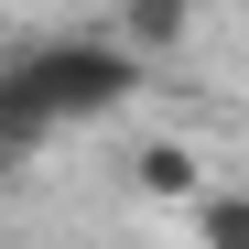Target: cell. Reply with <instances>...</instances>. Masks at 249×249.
<instances>
[{"instance_id": "cell-2", "label": "cell", "mask_w": 249, "mask_h": 249, "mask_svg": "<svg viewBox=\"0 0 249 249\" xmlns=\"http://www.w3.org/2000/svg\"><path fill=\"white\" fill-rule=\"evenodd\" d=\"M119 54H174V44H195V0H119V33H108Z\"/></svg>"}, {"instance_id": "cell-5", "label": "cell", "mask_w": 249, "mask_h": 249, "mask_svg": "<svg viewBox=\"0 0 249 249\" xmlns=\"http://www.w3.org/2000/svg\"><path fill=\"white\" fill-rule=\"evenodd\" d=\"M11 174H22V152H11V141H0V184H11Z\"/></svg>"}, {"instance_id": "cell-1", "label": "cell", "mask_w": 249, "mask_h": 249, "mask_svg": "<svg viewBox=\"0 0 249 249\" xmlns=\"http://www.w3.org/2000/svg\"><path fill=\"white\" fill-rule=\"evenodd\" d=\"M130 98H141V54L98 44V33H44V44L0 54V141H11L22 162L54 130H87V119L130 108Z\"/></svg>"}, {"instance_id": "cell-3", "label": "cell", "mask_w": 249, "mask_h": 249, "mask_svg": "<svg viewBox=\"0 0 249 249\" xmlns=\"http://www.w3.org/2000/svg\"><path fill=\"white\" fill-rule=\"evenodd\" d=\"M130 184L162 195V206H184V195H195V152H184V141H141V152H130Z\"/></svg>"}, {"instance_id": "cell-4", "label": "cell", "mask_w": 249, "mask_h": 249, "mask_svg": "<svg viewBox=\"0 0 249 249\" xmlns=\"http://www.w3.org/2000/svg\"><path fill=\"white\" fill-rule=\"evenodd\" d=\"M195 238H206V249H249V195L195 184Z\"/></svg>"}]
</instances>
